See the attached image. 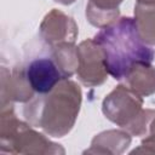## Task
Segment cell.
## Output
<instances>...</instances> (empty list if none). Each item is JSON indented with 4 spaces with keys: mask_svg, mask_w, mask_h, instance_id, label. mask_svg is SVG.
<instances>
[{
    "mask_svg": "<svg viewBox=\"0 0 155 155\" xmlns=\"http://www.w3.org/2000/svg\"><path fill=\"white\" fill-rule=\"evenodd\" d=\"M149 126H150V134H149V137L147 139H144L142 142V145L143 147H154L153 151H155V116L151 120Z\"/></svg>",
    "mask_w": 155,
    "mask_h": 155,
    "instance_id": "8fae6325",
    "label": "cell"
},
{
    "mask_svg": "<svg viewBox=\"0 0 155 155\" xmlns=\"http://www.w3.org/2000/svg\"><path fill=\"white\" fill-rule=\"evenodd\" d=\"M24 73L33 91L40 94L48 93L64 79L56 62L50 58H38L33 61Z\"/></svg>",
    "mask_w": 155,
    "mask_h": 155,
    "instance_id": "5b68a950",
    "label": "cell"
},
{
    "mask_svg": "<svg viewBox=\"0 0 155 155\" xmlns=\"http://www.w3.org/2000/svg\"><path fill=\"white\" fill-rule=\"evenodd\" d=\"M80 104L79 86L63 79L52 91L31 101L24 108V115L33 125L44 128L48 134L63 137L74 126Z\"/></svg>",
    "mask_w": 155,
    "mask_h": 155,
    "instance_id": "7a4b0ae2",
    "label": "cell"
},
{
    "mask_svg": "<svg viewBox=\"0 0 155 155\" xmlns=\"http://www.w3.org/2000/svg\"><path fill=\"white\" fill-rule=\"evenodd\" d=\"M54 1H57V2H61V4H63V5H69V4L74 2L75 0H54Z\"/></svg>",
    "mask_w": 155,
    "mask_h": 155,
    "instance_id": "7c38bea8",
    "label": "cell"
},
{
    "mask_svg": "<svg viewBox=\"0 0 155 155\" xmlns=\"http://www.w3.org/2000/svg\"><path fill=\"white\" fill-rule=\"evenodd\" d=\"M79 67L78 75L80 81L86 86H98L107 80V67L104 53L101 46L93 40L82 41L79 47Z\"/></svg>",
    "mask_w": 155,
    "mask_h": 155,
    "instance_id": "277c9868",
    "label": "cell"
},
{
    "mask_svg": "<svg viewBox=\"0 0 155 155\" xmlns=\"http://www.w3.org/2000/svg\"><path fill=\"white\" fill-rule=\"evenodd\" d=\"M103 50L108 73L121 80L137 63H151L155 51L143 41L136 21L122 17L103 27L93 39Z\"/></svg>",
    "mask_w": 155,
    "mask_h": 155,
    "instance_id": "6da1fadb",
    "label": "cell"
},
{
    "mask_svg": "<svg viewBox=\"0 0 155 155\" xmlns=\"http://www.w3.org/2000/svg\"><path fill=\"white\" fill-rule=\"evenodd\" d=\"M134 16L143 41L155 45V0H137Z\"/></svg>",
    "mask_w": 155,
    "mask_h": 155,
    "instance_id": "9c48e42d",
    "label": "cell"
},
{
    "mask_svg": "<svg viewBox=\"0 0 155 155\" xmlns=\"http://www.w3.org/2000/svg\"><path fill=\"white\" fill-rule=\"evenodd\" d=\"M122 0H90L86 16L91 24L98 28L107 27L119 17V5Z\"/></svg>",
    "mask_w": 155,
    "mask_h": 155,
    "instance_id": "52a82bcc",
    "label": "cell"
},
{
    "mask_svg": "<svg viewBox=\"0 0 155 155\" xmlns=\"http://www.w3.org/2000/svg\"><path fill=\"white\" fill-rule=\"evenodd\" d=\"M130 88L139 96H150L155 92V68L150 63H137L125 76Z\"/></svg>",
    "mask_w": 155,
    "mask_h": 155,
    "instance_id": "ba28073f",
    "label": "cell"
},
{
    "mask_svg": "<svg viewBox=\"0 0 155 155\" xmlns=\"http://www.w3.org/2000/svg\"><path fill=\"white\" fill-rule=\"evenodd\" d=\"M53 58L64 79L70 78L79 67V50L73 42H62L53 47Z\"/></svg>",
    "mask_w": 155,
    "mask_h": 155,
    "instance_id": "30bf717a",
    "label": "cell"
},
{
    "mask_svg": "<svg viewBox=\"0 0 155 155\" xmlns=\"http://www.w3.org/2000/svg\"><path fill=\"white\" fill-rule=\"evenodd\" d=\"M41 35L50 45L74 42L78 35V27L73 18L58 10H52L41 23Z\"/></svg>",
    "mask_w": 155,
    "mask_h": 155,
    "instance_id": "8992f818",
    "label": "cell"
},
{
    "mask_svg": "<svg viewBox=\"0 0 155 155\" xmlns=\"http://www.w3.org/2000/svg\"><path fill=\"white\" fill-rule=\"evenodd\" d=\"M143 101L138 93L126 86H116L103 101V113L105 117L126 128L134 136L147 132V127L155 116L154 110H143Z\"/></svg>",
    "mask_w": 155,
    "mask_h": 155,
    "instance_id": "3957f363",
    "label": "cell"
}]
</instances>
